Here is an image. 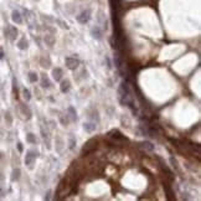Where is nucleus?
Instances as JSON below:
<instances>
[{"instance_id": "nucleus-15", "label": "nucleus", "mask_w": 201, "mask_h": 201, "mask_svg": "<svg viewBox=\"0 0 201 201\" xmlns=\"http://www.w3.org/2000/svg\"><path fill=\"white\" fill-rule=\"evenodd\" d=\"M4 59V50L0 47V60H3Z\"/></svg>"}, {"instance_id": "nucleus-6", "label": "nucleus", "mask_w": 201, "mask_h": 201, "mask_svg": "<svg viewBox=\"0 0 201 201\" xmlns=\"http://www.w3.org/2000/svg\"><path fill=\"white\" fill-rule=\"evenodd\" d=\"M34 158H35V155H32L31 153H29V154L26 155V158H25V163H26V165H31V163H32Z\"/></svg>"}, {"instance_id": "nucleus-5", "label": "nucleus", "mask_w": 201, "mask_h": 201, "mask_svg": "<svg viewBox=\"0 0 201 201\" xmlns=\"http://www.w3.org/2000/svg\"><path fill=\"white\" fill-rule=\"evenodd\" d=\"M61 75H62V71L60 68H56V70L53 71V77H55V80H56V81H60L61 80Z\"/></svg>"}, {"instance_id": "nucleus-11", "label": "nucleus", "mask_w": 201, "mask_h": 201, "mask_svg": "<svg viewBox=\"0 0 201 201\" xmlns=\"http://www.w3.org/2000/svg\"><path fill=\"white\" fill-rule=\"evenodd\" d=\"M30 81L31 82H35V81H38V76H36V74H34V72H31V74H30Z\"/></svg>"}, {"instance_id": "nucleus-4", "label": "nucleus", "mask_w": 201, "mask_h": 201, "mask_svg": "<svg viewBox=\"0 0 201 201\" xmlns=\"http://www.w3.org/2000/svg\"><path fill=\"white\" fill-rule=\"evenodd\" d=\"M91 32H92V35L95 36V38H97V39H101V38H102V31L99 30V27H98V26L93 27L92 30H91Z\"/></svg>"}, {"instance_id": "nucleus-10", "label": "nucleus", "mask_w": 201, "mask_h": 201, "mask_svg": "<svg viewBox=\"0 0 201 201\" xmlns=\"http://www.w3.org/2000/svg\"><path fill=\"white\" fill-rule=\"evenodd\" d=\"M142 145H143V148H147V149H149V150H153V149H154V147L152 145V143H148V142L142 143Z\"/></svg>"}, {"instance_id": "nucleus-16", "label": "nucleus", "mask_w": 201, "mask_h": 201, "mask_svg": "<svg viewBox=\"0 0 201 201\" xmlns=\"http://www.w3.org/2000/svg\"><path fill=\"white\" fill-rule=\"evenodd\" d=\"M17 148H19V152H23V147H21V144H20V143L17 144Z\"/></svg>"}, {"instance_id": "nucleus-1", "label": "nucleus", "mask_w": 201, "mask_h": 201, "mask_svg": "<svg viewBox=\"0 0 201 201\" xmlns=\"http://www.w3.org/2000/svg\"><path fill=\"white\" fill-rule=\"evenodd\" d=\"M89 17H91V11L87 10V11H83L81 15L77 16V20H78V23H81V24H86V23L89 20Z\"/></svg>"}, {"instance_id": "nucleus-8", "label": "nucleus", "mask_w": 201, "mask_h": 201, "mask_svg": "<svg viewBox=\"0 0 201 201\" xmlns=\"http://www.w3.org/2000/svg\"><path fill=\"white\" fill-rule=\"evenodd\" d=\"M96 128V125H93V124H91V123H87V124H84V129L87 131V132H92L93 129Z\"/></svg>"}, {"instance_id": "nucleus-2", "label": "nucleus", "mask_w": 201, "mask_h": 201, "mask_svg": "<svg viewBox=\"0 0 201 201\" xmlns=\"http://www.w3.org/2000/svg\"><path fill=\"white\" fill-rule=\"evenodd\" d=\"M11 17H13V21H15L16 24H21L23 23V19H21V15L19 11H16L14 10L13 14H11Z\"/></svg>"}, {"instance_id": "nucleus-9", "label": "nucleus", "mask_w": 201, "mask_h": 201, "mask_svg": "<svg viewBox=\"0 0 201 201\" xmlns=\"http://www.w3.org/2000/svg\"><path fill=\"white\" fill-rule=\"evenodd\" d=\"M68 86H70V83H68L67 81H66V82H62V86H61V91H62L63 93H65V92H67V91H68V88H70Z\"/></svg>"}, {"instance_id": "nucleus-3", "label": "nucleus", "mask_w": 201, "mask_h": 201, "mask_svg": "<svg viewBox=\"0 0 201 201\" xmlns=\"http://www.w3.org/2000/svg\"><path fill=\"white\" fill-rule=\"evenodd\" d=\"M66 63H67L68 68H71V70H74L78 66V61H76L74 59H66Z\"/></svg>"}, {"instance_id": "nucleus-7", "label": "nucleus", "mask_w": 201, "mask_h": 201, "mask_svg": "<svg viewBox=\"0 0 201 201\" xmlns=\"http://www.w3.org/2000/svg\"><path fill=\"white\" fill-rule=\"evenodd\" d=\"M17 45H19V48H21V50H25V48L27 47V42H26V40H25V39H21Z\"/></svg>"}, {"instance_id": "nucleus-14", "label": "nucleus", "mask_w": 201, "mask_h": 201, "mask_svg": "<svg viewBox=\"0 0 201 201\" xmlns=\"http://www.w3.org/2000/svg\"><path fill=\"white\" fill-rule=\"evenodd\" d=\"M24 95H25V98H26V99H30V93H29V91L25 89V91H24Z\"/></svg>"}, {"instance_id": "nucleus-13", "label": "nucleus", "mask_w": 201, "mask_h": 201, "mask_svg": "<svg viewBox=\"0 0 201 201\" xmlns=\"http://www.w3.org/2000/svg\"><path fill=\"white\" fill-rule=\"evenodd\" d=\"M19 170H16V171H14V176H13V180H16L17 178H19Z\"/></svg>"}, {"instance_id": "nucleus-12", "label": "nucleus", "mask_w": 201, "mask_h": 201, "mask_svg": "<svg viewBox=\"0 0 201 201\" xmlns=\"http://www.w3.org/2000/svg\"><path fill=\"white\" fill-rule=\"evenodd\" d=\"M27 140H29L30 143H35V142H36V140L34 139V135H32V134H29V135H27Z\"/></svg>"}]
</instances>
